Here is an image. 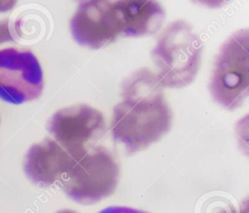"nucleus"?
Masks as SVG:
<instances>
[{
  "label": "nucleus",
  "instance_id": "obj_12",
  "mask_svg": "<svg viewBox=\"0 0 249 213\" xmlns=\"http://www.w3.org/2000/svg\"><path fill=\"white\" fill-rule=\"evenodd\" d=\"M57 213H76V212H74L72 210H61V211H59Z\"/></svg>",
  "mask_w": 249,
  "mask_h": 213
},
{
  "label": "nucleus",
  "instance_id": "obj_10",
  "mask_svg": "<svg viewBox=\"0 0 249 213\" xmlns=\"http://www.w3.org/2000/svg\"><path fill=\"white\" fill-rule=\"evenodd\" d=\"M13 39L12 33L9 29V23L8 20H2L0 21V44L11 41Z\"/></svg>",
  "mask_w": 249,
  "mask_h": 213
},
{
  "label": "nucleus",
  "instance_id": "obj_8",
  "mask_svg": "<svg viewBox=\"0 0 249 213\" xmlns=\"http://www.w3.org/2000/svg\"><path fill=\"white\" fill-rule=\"evenodd\" d=\"M53 139L33 144L23 160V170L30 181L49 186L59 182L62 175L77 161Z\"/></svg>",
  "mask_w": 249,
  "mask_h": 213
},
{
  "label": "nucleus",
  "instance_id": "obj_2",
  "mask_svg": "<svg viewBox=\"0 0 249 213\" xmlns=\"http://www.w3.org/2000/svg\"><path fill=\"white\" fill-rule=\"evenodd\" d=\"M164 18L155 1H84L70 20L73 38L82 46L99 49L120 36L156 32Z\"/></svg>",
  "mask_w": 249,
  "mask_h": 213
},
{
  "label": "nucleus",
  "instance_id": "obj_7",
  "mask_svg": "<svg viewBox=\"0 0 249 213\" xmlns=\"http://www.w3.org/2000/svg\"><path fill=\"white\" fill-rule=\"evenodd\" d=\"M43 87V71L33 53L15 48L0 50L2 100L13 104L27 102L39 97Z\"/></svg>",
  "mask_w": 249,
  "mask_h": 213
},
{
  "label": "nucleus",
  "instance_id": "obj_5",
  "mask_svg": "<svg viewBox=\"0 0 249 213\" xmlns=\"http://www.w3.org/2000/svg\"><path fill=\"white\" fill-rule=\"evenodd\" d=\"M119 166L112 154L101 146L90 148L61 177L63 192L81 204L95 203L113 194Z\"/></svg>",
  "mask_w": 249,
  "mask_h": 213
},
{
  "label": "nucleus",
  "instance_id": "obj_11",
  "mask_svg": "<svg viewBox=\"0 0 249 213\" xmlns=\"http://www.w3.org/2000/svg\"><path fill=\"white\" fill-rule=\"evenodd\" d=\"M14 5H15V2H11V1L3 2V1H0V12L8 11V10L11 9Z\"/></svg>",
  "mask_w": 249,
  "mask_h": 213
},
{
  "label": "nucleus",
  "instance_id": "obj_6",
  "mask_svg": "<svg viewBox=\"0 0 249 213\" xmlns=\"http://www.w3.org/2000/svg\"><path fill=\"white\" fill-rule=\"evenodd\" d=\"M53 139L76 160L89 150L88 144L105 131L103 115L87 104H76L55 112L48 123Z\"/></svg>",
  "mask_w": 249,
  "mask_h": 213
},
{
  "label": "nucleus",
  "instance_id": "obj_3",
  "mask_svg": "<svg viewBox=\"0 0 249 213\" xmlns=\"http://www.w3.org/2000/svg\"><path fill=\"white\" fill-rule=\"evenodd\" d=\"M202 43L193 26L179 19L169 23L152 51L162 87L179 89L196 78L201 60Z\"/></svg>",
  "mask_w": 249,
  "mask_h": 213
},
{
  "label": "nucleus",
  "instance_id": "obj_4",
  "mask_svg": "<svg viewBox=\"0 0 249 213\" xmlns=\"http://www.w3.org/2000/svg\"><path fill=\"white\" fill-rule=\"evenodd\" d=\"M210 92L223 107H239L249 91V32L232 33L220 47L209 83Z\"/></svg>",
  "mask_w": 249,
  "mask_h": 213
},
{
  "label": "nucleus",
  "instance_id": "obj_9",
  "mask_svg": "<svg viewBox=\"0 0 249 213\" xmlns=\"http://www.w3.org/2000/svg\"><path fill=\"white\" fill-rule=\"evenodd\" d=\"M98 213H148V212L130 208V207H124V206H111L101 210Z\"/></svg>",
  "mask_w": 249,
  "mask_h": 213
},
{
  "label": "nucleus",
  "instance_id": "obj_1",
  "mask_svg": "<svg viewBox=\"0 0 249 213\" xmlns=\"http://www.w3.org/2000/svg\"><path fill=\"white\" fill-rule=\"evenodd\" d=\"M162 88L147 68L124 80L121 100L113 109L111 133L129 154L148 148L170 129L172 115Z\"/></svg>",
  "mask_w": 249,
  "mask_h": 213
}]
</instances>
